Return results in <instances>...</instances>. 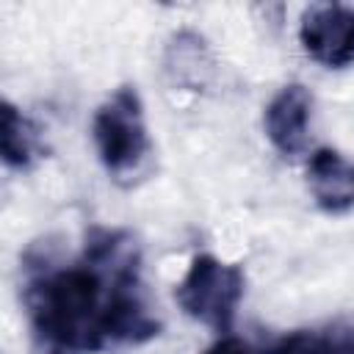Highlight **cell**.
I'll return each instance as SVG.
<instances>
[{
  "label": "cell",
  "mask_w": 354,
  "mask_h": 354,
  "mask_svg": "<svg viewBox=\"0 0 354 354\" xmlns=\"http://www.w3.org/2000/svg\"><path fill=\"white\" fill-rule=\"evenodd\" d=\"M205 354H252V348L241 340V337H221V340H216Z\"/></svg>",
  "instance_id": "10"
},
{
  "label": "cell",
  "mask_w": 354,
  "mask_h": 354,
  "mask_svg": "<svg viewBox=\"0 0 354 354\" xmlns=\"http://www.w3.org/2000/svg\"><path fill=\"white\" fill-rule=\"evenodd\" d=\"M91 136L100 163L119 185L138 183L152 166V141L144 122V105L133 86L116 88L94 113Z\"/></svg>",
  "instance_id": "2"
},
{
  "label": "cell",
  "mask_w": 354,
  "mask_h": 354,
  "mask_svg": "<svg viewBox=\"0 0 354 354\" xmlns=\"http://www.w3.org/2000/svg\"><path fill=\"white\" fill-rule=\"evenodd\" d=\"M243 271L213 254H196L177 285V304L183 313L216 332H230L238 304L243 299Z\"/></svg>",
  "instance_id": "3"
},
{
  "label": "cell",
  "mask_w": 354,
  "mask_h": 354,
  "mask_svg": "<svg viewBox=\"0 0 354 354\" xmlns=\"http://www.w3.org/2000/svg\"><path fill=\"white\" fill-rule=\"evenodd\" d=\"M346 354H354V335H348V348H346Z\"/></svg>",
  "instance_id": "11"
},
{
  "label": "cell",
  "mask_w": 354,
  "mask_h": 354,
  "mask_svg": "<svg viewBox=\"0 0 354 354\" xmlns=\"http://www.w3.org/2000/svg\"><path fill=\"white\" fill-rule=\"evenodd\" d=\"M310 113H313V94L301 83L282 86L271 102L266 105V136L282 155H299L310 138Z\"/></svg>",
  "instance_id": "5"
},
{
  "label": "cell",
  "mask_w": 354,
  "mask_h": 354,
  "mask_svg": "<svg viewBox=\"0 0 354 354\" xmlns=\"http://www.w3.org/2000/svg\"><path fill=\"white\" fill-rule=\"evenodd\" d=\"M25 307L36 354H91L108 343H144L155 332L141 296L138 249L124 230L94 227L77 263L33 274Z\"/></svg>",
  "instance_id": "1"
},
{
  "label": "cell",
  "mask_w": 354,
  "mask_h": 354,
  "mask_svg": "<svg viewBox=\"0 0 354 354\" xmlns=\"http://www.w3.org/2000/svg\"><path fill=\"white\" fill-rule=\"evenodd\" d=\"M346 346H348V335L332 337L318 332H293L282 337L268 354H346Z\"/></svg>",
  "instance_id": "9"
},
{
  "label": "cell",
  "mask_w": 354,
  "mask_h": 354,
  "mask_svg": "<svg viewBox=\"0 0 354 354\" xmlns=\"http://www.w3.org/2000/svg\"><path fill=\"white\" fill-rule=\"evenodd\" d=\"M36 152H39L36 127L30 124V119L17 105L3 100V119H0V155H3V163L8 169H28L36 160Z\"/></svg>",
  "instance_id": "7"
},
{
  "label": "cell",
  "mask_w": 354,
  "mask_h": 354,
  "mask_svg": "<svg viewBox=\"0 0 354 354\" xmlns=\"http://www.w3.org/2000/svg\"><path fill=\"white\" fill-rule=\"evenodd\" d=\"M307 183L324 213L340 216L354 210V163L332 147H318L307 163Z\"/></svg>",
  "instance_id": "6"
},
{
  "label": "cell",
  "mask_w": 354,
  "mask_h": 354,
  "mask_svg": "<svg viewBox=\"0 0 354 354\" xmlns=\"http://www.w3.org/2000/svg\"><path fill=\"white\" fill-rule=\"evenodd\" d=\"M210 66L205 41L196 33H177L166 53V72L174 77V83L196 86L202 83L205 72Z\"/></svg>",
  "instance_id": "8"
},
{
  "label": "cell",
  "mask_w": 354,
  "mask_h": 354,
  "mask_svg": "<svg viewBox=\"0 0 354 354\" xmlns=\"http://www.w3.org/2000/svg\"><path fill=\"white\" fill-rule=\"evenodd\" d=\"M299 39L304 53L329 66L343 69L354 64V6L315 3L301 14Z\"/></svg>",
  "instance_id": "4"
}]
</instances>
